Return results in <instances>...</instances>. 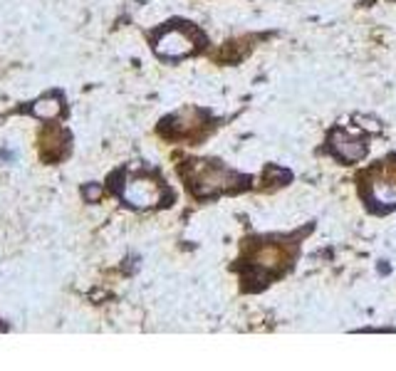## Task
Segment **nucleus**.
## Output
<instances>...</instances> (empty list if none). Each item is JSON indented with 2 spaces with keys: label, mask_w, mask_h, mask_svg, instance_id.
Masks as SVG:
<instances>
[{
  "label": "nucleus",
  "mask_w": 396,
  "mask_h": 371,
  "mask_svg": "<svg viewBox=\"0 0 396 371\" xmlns=\"http://www.w3.org/2000/svg\"><path fill=\"white\" fill-rule=\"evenodd\" d=\"M186 186L196 198H211L218 193H233L246 188L248 176H241L216 161H189L181 166Z\"/></svg>",
  "instance_id": "nucleus-1"
},
{
  "label": "nucleus",
  "mask_w": 396,
  "mask_h": 371,
  "mask_svg": "<svg viewBox=\"0 0 396 371\" xmlns=\"http://www.w3.org/2000/svg\"><path fill=\"white\" fill-rule=\"evenodd\" d=\"M290 262H293V250L287 248V243L265 240L248 250V275L258 282L280 275Z\"/></svg>",
  "instance_id": "nucleus-2"
},
{
  "label": "nucleus",
  "mask_w": 396,
  "mask_h": 371,
  "mask_svg": "<svg viewBox=\"0 0 396 371\" xmlns=\"http://www.w3.org/2000/svg\"><path fill=\"white\" fill-rule=\"evenodd\" d=\"M154 50L159 57L166 60L189 57V55H193L198 50V33L189 23L169 25L166 30L159 33V37L154 42Z\"/></svg>",
  "instance_id": "nucleus-3"
},
{
  "label": "nucleus",
  "mask_w": 396,
  "mask_h": 371,
  "mask_svg": "<svg viewBox=\"0 0 396 371\" xmlns=\"http://www.w3.org/2000/svg\"><path fill=\"white\" fill-rule=\"evenodd\" d=\"M364 196L369 203L396 206V166H377L369 171L364 183Z\"/></svg>",
  "instance_id": "nucleus-4"
},
{
  "label": "nucleus",
  "mask_w": 396,
  "mask_h": 371,
  "mask_svg": "<svg viewBox=\"0 0 396 371\" xmlns=\"http://www.w3.org/2000/svg\"><path fill=\"white\" fill-rule=\"evenodd\" d=\"M124 198L137 208H149V206L161 201V183L154 179H146V176H137L124 188Z\"/></svg>",
  "instance_id": "nucleus-5"
},
{
  "label": "nucleus",
  "mask_w": 396,
  "mask_h": 371,
  "mask_svg": "<svg viewBox=\"0 0 396 371\" xmlns=\"http://www.w3.org/2000/svg\"><path fill=\"white\" fill-rule=\"evenodd\" d=\"M201 119H203L201 111L189 107V109H181L169 116L166 122H164V127H161V132H166L169 136H191L193 132L201 129Z\"/></svg>",
  "instance_id": "nucleus-6"
},
{
  "label": "nucleus",
  "mask_w": 396,
  "mask_h": 371,
  "mask_svg": "<svg viewBox=\"0 0 396 371\" xmlns=\"http://www.w3.org/2000/svg\"><path fill=\"white\" fill-rule=\"evenodd\" d=\"M329 144L334 146V151H337V156L342 159V161H359V159L367 154V141L350 136V134L345 132L334 134L332 139H329Z\"/></svg>",
  "instance_id": "nucleus-7"
},
{
  "label": "nucleus",
  "mask_w": 396,
  "mask_h": 371,
  "mask_svg": "<svg viewBox=\"0 0 396 371\" xmlns=\"http://www.w3.org/2000/svg\"><path fill=\"white\" fill-rule=\"evenodd\" d=\"M33 114L37 116V119H45V122L58 119V116L62 114V99H60L58 94H47V97L37 99L33 105Z\"/></svg>",
  "instance_id": "nucleus-8"
},
{
  "label": "nucleus",
  "mask_w": 396,
  "mask_h": 371,
  "mask_svg": "<svg viewBox=\"0 0 396 371\" xmlns=\"http://www.w3.org/2000/svg\"><path fill=\"white\" fill-rule=\"evenodd\" d=\"M85 193H87V201H94V198H97L102 191H99V188H94V186H92V188H85Z\"/></svg>",
  "instance_id": "nucleus-9"
}]
</instances>
